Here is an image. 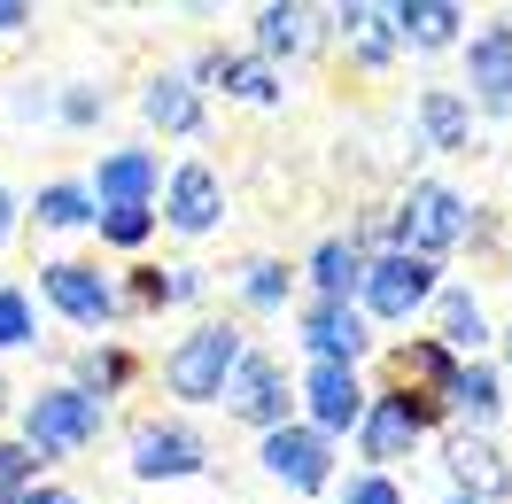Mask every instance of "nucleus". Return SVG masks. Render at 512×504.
<instances>
[{
    "mask_svg": "<svg viewBox=\"0 0 512 504\" xmlns=\"http://www.w3.org/2000/svg\"><path fill=\"white\" fill-rule=\"evenodd\" d=\"M32 218H39V225H55V233H70V225H94L101 210H94V194L78 187V179H55V187H39Z\"/></svg>",
    "mask_w": 512,
    "mask_h": 504,
    "instance_id": "nucleus-20",
    "label": "nucleus"
},
{
    "mask_svg": "<svg viewBox=\"0 0 512 504\" xmlns=\"http://www.w3.org/2000/svg\"><path fill=\"white\" fill-rule=\"evenodd\" d=\"M303 334H311V349H319V365H350L357 349H365V318H357L350 303H319Z\"/></svg>",
    "mask_w": 512,
    "mask_h": 504,
    "instance_id": "nucleus-17",
    "label": "nucleus"
},
{
    "mask_svg": "<svg viewBox=\"0 0 512 504\" xmlns=\"http://www.w3.org/2000/svg\"><path fill=\"white\" fill-rule=\"evenodd\" d=\"M466 233V202L450 187H412L404 194V210H396V256H419V264H435Z\"/></svg>",
    "mask_w": 512,
    "mask_h": 504,
    "instance_id": "nucleus-3",
    "label": "nucleus"
},
{
    "mask_svg": "<svg viewBox=\"0 0 512 504\" xmlns=\"http://www.w3.org/2000/svg\"><path fill=\"white\" fill-rule=\"evenodd\" d=\"M450 473H458V497H474V504L512 497V466L481 435H458V442H450Z\"/></svg>",
    "mask_w": 512,
    "mask_h": 504,
    "instance_id": "nucleus-13",
    "label": "nucleus"
},
{
    "mask_svg": "<svg viewBox=\"0 0 512 504\" xmlns=\"http://www.w3.org/2000/svg\"><path fill=\"white\" fill-rule=\"evenodd\" d=\"M264 473L288 489H326V435L319 427H272L264 435Z\"/></svg>",
    "mask_w": 512,
    "mask_h": 504,
    "instance_id": "nucleus-9",
    "label": "nucleus"
},
{
    "mask_svg": "<svg viewBox=\"0 0 512 504\" xmlns=\"http://www.w3.org/2000/svg\"><path fill=\"white\" fill-rule=\"evenodd\" d=\"M8 396H16V388H8V373H0V419H8Z\"/></svg>",
    "mask_w": 512,
    "mask_h": 504,
    "instance_id": "nucleus-39",
    "label": "nucleus"
},
{
    "mask_svg": "<svg viewBox=\"0 0 512 504\" xmlns=\"http://www.w3.org/2000/svg\"><path fill=\"white\" fill-rule=\"evenodd\" d=\"M187 295H202V272H194V264H171V303H187Z\"/></svg>",
    "mask_w": 512,
    "mask_h": 504,
    "instance_id": "nucleus-35",
    "label": "nucleus"
},
{
    "mask_svg": "<svg viewBox=\"0 0 512 504\" xmlns=\"http://www.w3.org/2000/svg\"><path fill=\"white\" fill-rule=\"evenodd\" d=\"M47 109H55V94H47L39 78H16V94H8V117L24 125V117H47Z\"/></svg>",
    "mask_w": 512,
    "mask_h": 504,
    "instance_id": "nucleus-33",
    "label": "nucleus"
},
{
    "mask_svg": "<svg viewBox=\"0 0 512 504\" xmlns=\"http://www.w3.org/2000/svg\"><path fill=\"white\" fill-rule=\"evenodd\" d=\"M466 78H474V94L489 109H505L512 101V24H481L466 39Z\"/></svg>",
    "mask_w": 512,
    "mask_h": 504,
    "instance_id": "nucleus-11",
    "label": "nucleus"
},
{
    "mask_svg": "<svg viewBox=\"0 0 512 504\" xmlns=\"http://www.w3.org/2000/svg\"><path fill=\"white\" fill-rule=\"evenodd\" d=\"M94 435H101V404L86 388H39L32 404H24V442H32L47 466L70 458V450H86Z\"/></svg>",
    "mask_w": 512,
    "mask_h": 504,
    "instance_id": "nucleus-2",
    "label": "nucleus"
},
{
    "mask_svg": "<svg viewBox=\"0 0 512 504\" xmlns=\"http://www.w3.org/2000/svg\"><path fill=\"white\" fill-rule=\"evenodd\" d=\"M140 109H148L156 132H202V94H194V78H148Z\"/></svg>",
    "mask_w": 512,
    "mask_h": 504,
    "instance_id": "nucleus-18",
    "label": "nucleus"
},
{
    "mask_svg": "<svg viewBox=\"0 0 512 504\" xmlns=\"http://www.w3.org/2000/svg\"><path fill=\"white\" fill-rule=\"evenodd\" d=\"M388 380H396V388H419V396H396V404H404L419 427H427V419L450 404V380H458V365H450L443 342H412V349H396V357H388Z\"/></svg>",
    "mask_w": 512,
    "mask_h": 504,
    "instance_id": "nucleus-6",
    "label": "nucleus"
},
{
    "mask_svg": "<svg viewBox=\"0 0 512 504\" xmlns=\"http://www.w3.org/2000/svg\"><path fill=\"white\" fill-rule=\"evenodd\" d=\"M78 373H86L78 388L101 404V396H117V388L132 380V357H125V349H86V357H78Z\"/></svg>",
    "mask_w": 512,
    "mask_h": 504,
    "instance_id": "nucleus-24",
    "label": "nucleus"
},
{
    "mask_svg": "<svg viewBox=\"0 0 512 504\" xmlns=\"http://www.w3.org/2000/svg\"><path fill=\"white\" fill-rule=\"evenodd\" d=\"M39 295L70 318V326H109L117 318V287L101 280L94 264H78V256H55V264H39Z\"/></svg>",
    "mask_w": 512,
    "mask_h": 504,
    "instance_id": "nucleus-4",
    "label": "nucleus"
},
{
    "mask_svg": "<svg viewBox=\"0 0 512 504\" xmlns=\"http://www.w3.org/2000/svg\"><path fill=\"white\" fill-rule=\"evenodd\" d=\"M342 504H404V489H396L388 473H357L350 489H342Z\"/></svg>",
    "mask_w": 512,
    "mask_h": 504,
    "instance_id": "nucleus-32",
    "label": "nucleus"
},
{
    "mask_svg": "<svg viewBox=\"0 0 512 504\" xmlns=\"http://www.w3.org/2000/svg\"><path fill=\"white\" fill-rule=\"evenodd\" d=\"M39 342V311L24 287H0V349H32Z\"/></svg>",
    "mask_w": 512,
    "mask_h": 504,
    "instance_id": "nucleus-26",
    "label": "nucleus"
},
{
    "mask_svg": "<svg viewBox=\"0 0 512 504\" xmlns=\"http://www.w3.org/2000/svg\"><path fill=\"white\" fill-rule=\"evenodd\" d=\"M101 241H117V249H140L148 233H156V210H101Z\"/></svg>",
    "mask_w": 512,
    "mask_h": 504,
    "instance_id": "nucleus-30",
    "label": "nucleus"
},
{
    "mask_svg": "<svg viewBox=\"0 0 512 504\" xmlns=\"http://www.w3.org/2000/svg\"><path fill=\"white\" fill-rule=\"evenodd\" d=\"M55 109H63L70 125H94V117H101V86H94V94H86V86H70V94L55 101Z\"/></svg>",
    "mask_w": 512,
    "mask_h": 504,
    "instance_id": "nucleus-34",
    "label": "nucleus"
},
{
    "mask_svg": "<svg viewBox=\"0 0 512 504\" xmlns=\"http://www.w3.org/2000/svg\"><path fill=\"white\" fill-rule=\"evenodd\" d=\"M16 504H78V497H70V489H39V481H32V489H24Z\"/></svg>",
    "mask_w": 512,
    "mask_h": 504,
    "instance_id": "nucleus-38",
    "label": "nucleus"
},
{
    "mask_svg": "<svg viewBox=\"0 0 512 504\" xmlns=\"http://www.w3.org/2000/svg\"><path fill=\"white\" fill-rule=\"evenodd\" d=\"M8 241H16V194L0 187V249H8Z\"/></svg>",
    "mask_w": 512,
    "mask_h": 504,
    "instance_id": "nucleus-37",
    "label": "nucleus"
},
{
    "mask_svg": "<svg viewBox=\"0 0 512 504\" xmlns=\"http://www.w3.org/2000/svg\"><path fill=\"white\" fill-rule=\"evenodd\" d=\"M94 194H101V210H148V194H156V156H148V148H117V156L94 171Z\"/></svg>",
    "mask_w": 512,
    "mask_h": 504,
    "instance_id": "nucleus-12",
    "label": "nucleus"
},
{
    "mask_svg": "<svg viewBox=\"0 0 512 504\" xmlns=\"http://www.w3.org/2000/svg\"><path fill=\"white\" fill-rule=\"evenodd\" d=\"M419 132H427V148L466 156V140H474V109L450 94V86H427V94H419Z\"/></svg>",
    "mask_w": 512,
    "mask_h": 504,
    "instance_id": "nucleus-16",
    "label": "nucleus"
},
{
    "mask_svg": "<svg viewBox=\"0 0 512 504\" xmlns=\"http://www.w3.org/2000/svg\"><path fill=\"white\" fill-rule=\"evenodd\" d=\"M311 280H319L326 303H342V295L365 280V256H357L350 241H319V256H311Z\"/></svg>",
    "mask_w": 512,
    "mask_h": 504,
    "instance_id": "nucleus-22",
    "label": "nucleus"
},
{
    "mask_svg": "<svg viewBox=\"0 0 512 504\" xmlns=\"http://www.w3.org/2000/svg\"><path fill=\"white\" fill-rule=\"evenodd\" d=\"M450 404L466 411L474 427H489V419H497V373H481V365H466V373L450 380Z\"/></svg>",
    "mask_w": 512,
    "mask_h": 504,
    "instance_id": "nucleus-25",
    "label": "nucleus"
},
{
    "mask_svg": "<svg viewBox=\"0 0 512 504\" xmlns=\"http://www.w3.org/2000/svg\"><path fill=\"white\" fill-rule=\"evenodd\" d=\"M202 435H187V427H132V473L140 481H179V473H202Z\"/></svg>",
    "mask_w": 512,
    "mask_h": 504,
    "instance_id": "nucleus-8",
    "label": "nucleus"
},
{
    "mask_svg": "<svg viewBox=\"0 0 512 504\" xmlns=\"http://www.w3.org/2000/svg\"><path fill=\"white\" fill-rule=\"evenodd\" d=\"M241 295H249L256 311H272V303H288V272H280L272 256H256V264H249V280H241Z\"/></svg>",
    "mask_w": 512,
    "mask_h": 504,
    "instance_id": "nucleus-31",
    "label": "nucleus"
},
{
    "mask_svg": "<svg viewBox=\"0 0 512 504\" xmlns=\"http://www.w3.org/2000/svg\"><path fill=\"white\" fill-rule=\"evenodd\" d=\"M505 342H512V334H505Z\"/></svg>",
    "mask_w": 512,
    "mask_h": 504,
    "instance_id": "nucleus-41",
    "label": "nucleus"
},
{
    "mask_svg": "<svg viewBox=\"0 0 512 504\" xmlns=\"http://www.w3.org/2000/svg\"><path fill=\"white\" fill-rule=\"evenodd\" d=\"M225 86L241 101H280V78H272V63H249V55H225Z\"/></svg>",
    "mask_w": 512,
    "mask_h": 504,
    "instance_id": "nucleus-29",
    "label": "nucleus"
},
{
    "mask_svg": "<svg viewBox=\"0 0 512 504\" xmlns=\"http://www.w3.org/2000/svg\"><path fill=\"white\" fill-rule=\"evenodd\" d=\"M334 24H342V39H350L365 63H388V55H396V24H388V8H342Z\"/></svg>",
    "mask_w": 512,
    "mask_h": 504,
    "instance_id": "nucleus-21",
    "label": "nucleus"
},
{
    "mask_svg": "<svg viewBox=\"0 0 512 504\" xmlns=\"http://www.w3.org/2000/svg\"><path fill=\"white\" fill-rule=\"evenodd\" d=\"M450 504H474V497H450Z\"/></svg>",
    "mask_w": 512,
    "mask_h": 504,
    "instance_id": "nucleus-40",
    "label": "nucleus"
},
{
    "mask_svg": "<svg viewBox=\"0 0 512 504\" xmlns=\"http://www.w3.org/2000/svg\"><path fill=\"white\" fill-rule=\"evenodd\" d=\"M365 311L373 318H412L427 295H435V264H419V256H381V264H365Z\"/></svg>",
    "mask_w": 512,
    "mask_h": 504,
    "instance_id": "nucleus-7",
    "label": "nucleus"
},
{
    "mask_svg": "<svg viewBox=\"0 0 512 504\" xmlns=\"http://www.w3.org/2000/svg\"><path fill=\"white\" fill-rule=\"evenodd\" d=\"M0 32H32V8H16V0H0Z\"/></svg>",
    "mask_w": 512,
    "mask_h": 504,
    "instance_id": "nucleus-36",
    "label": "nucleus"
},
{
    "mask_svg": "<svg viewBox=\"0 0 512 504\" xmlns=\"http://www.w3.org/2000/svg\"><path fill=\"white\" fill-rule=\"evenodd\" d=\"M311 8H264L256 16V39H264V55H295V47H311Z\"/></svg>",
    "mask_w": 512,
    "mask_h": 504,
    "instance_id": "nucleus-23",
    "label": "nucleus"
},
{
    "mask_svg": "<svg viewBox=\"0 0 512 504\" xmlns=\"http://www.w3.org/2000/svg\"><path fill=\"white\" fill-rule=\"evenodd\" d=\"M39 466H47V458H39L32 442H0V504H16V497H24Z\"/></svg>",
    "mask_w": 512,
    "mask_h": 504,
    "instance_id": "nucleus-28",
    "label": "nucleus"
},
{
    "mask_svg": "<svg viewBox=\"0 0 512 504\" xmlns=\"http://www.w3.org/2000/svg\"><path fill=\"white\" fill-rule=\"evenodd\" d=\"M412 435H419V419L396 404V396H381V404L365 411V458H404Z\"/></svg>",
    "mask_w": 512,
    "mask_h": 504,
    "instance_id": "nucleus-19",
    "label": "nucleus"
},
{
    "mask_svg": "<svg viewBox=\"0 0 512 504\" xmlns=\"http://www.w3.org/2000/svg\"><path fill=\"white\" fill-rule=\"evenodd\" d=\"M225 411L233 419H249V427H288V380H280V365L272 357H256V349H241V365H233V380H225Z\"/></svg>",
    "mask_w": 512,
    "mask_h": 504,
    "instance_id": "nucleus-5",
    "label": "nucleus"
},
{
    "mask_svg": "<svg viewBox=\"0 0 512 504\" xmlns=\"http://www.w3.org/2000/svg\"><path fill=\"white\" fill-rule=\"evenodd\" d=\"M311 419H319V435H342L365 419V396H357L350 365H311Z\"/></svg>",
    "mask_w": 512,
    "mask_h": 504,
    "instance_id": "nucleus-14",
    "label": "nucleus"
},
{
    "mask_svg": "<svg viewBox=\"0 0 512 504\" xmlns=\"http://www.w3.org/2000/svg\"><path fill=\"white\" fill-rule=\"evenodd\" d=\"M171 233H210V225L225 218V194H218V171L210 163H179L171 171Z\"/></svg>",
    "mask_w": 512,
    "mask_h": 504,
    "instance_id": "nucleus-10",
    "label": "nucleus"
},
{
    "mask_svg": "<svg viewBox=\"0 0 512 504\" xmlns=\"http://www.w3.org/2000/svg\"><path fill=\"white\" fill-rule=\"evenodd\" d=\"M233 365H241V334H233V326H194L187 342L171 349L163 380H171L179 404H218L225 380H233Z\"/></svg>",
    "mask_w": 512,
    "mask_h": 504,
    "instance_id": "nucleus-1",
    "label": "nucleus"
},
{
    "mask_svg": "<svg viewBox=\"0 0 512 504\" xmlns=\"http://www.w3.org/2000/svg\"><path fill=\"white\" fill-rule=\"evenodd\" d=\"M489 326H481V303L474 295H443V349H481Z\"/></svg>",
    "mask_w": 512,
    "mask_h": 504,
    "instance_id": "nucleus-27",
    "label": "nucleus"
},
{
    "mask_svg": "<svg viewBox=\"0 0 512 504\" xmlns=\"http://www.w3.org/2000/svg\"><path fill=\"white\" fill-rule=\"evenodd\" d=\"M388 24H396V47H404V39H412V47H450L466 16H458L450 0H396Z\"/></svg>",
    "mask_w": 512,
    "mask_h": 504,
    "instance_id": "nucleus-15",
    "label": "nucleus"
}]
</instances>
